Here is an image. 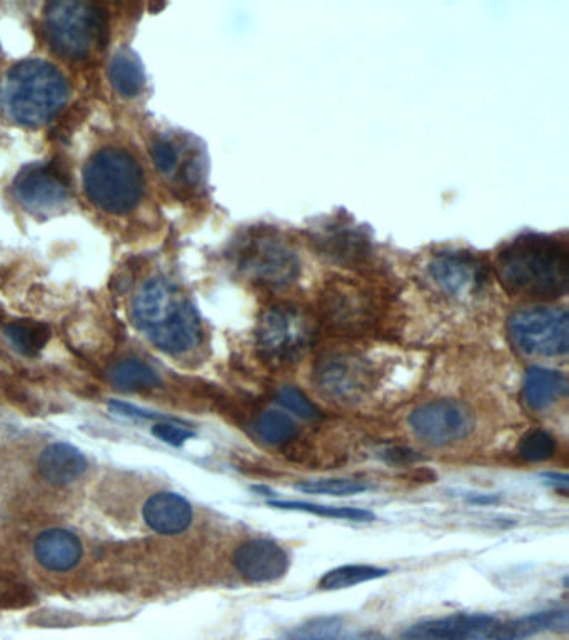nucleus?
<instances>
[{
    "instance_id": "1",
    "label": "nucleus",
    "mask_w": 569,
    "mask_h": 640,
    "mask_svg": "<svg viewBox=\"0 0 569 640\" xmlns=\"http://www.w3.org/2000/svg\"><path fill=\"white\" fill-rule=\"evenodd\" d=\"M569 250L566 240L549 235H524L504 247L496 275L509 294L551 300L568 289Z\"/></svg>"
},
{
    "instance_id": "2",
    "label": "nucleus",
    "mask_w": 569,
    "mask_h": 640,
    "mask_svg": "<svg viewBox=\"0 0 569 640\" xmlns=\"http://www.w3.org/2000/svg\"><path fill=\"white\" fill-rule=\"evenodd\" d=\"M137 329L157 349L167 354H186L202 340V325L194 305L164 279L147 282L132 304Z\"/></svg>"
},
{
    "instance_id": "3",
    "label": "nucleus",
    "mask_w": 569,
    "mask_h": 640,
    "mask_svg": "<svg viewBox=\"0 0 569 640\" xmlns=\"http://www.w3.org/2000/svg\"><path fill=\"white\" fill-rule=\"evenodd\" d=\"M69 97L61 70L44 60L14 65L0 89V105L16 124H46L64 107Z\"/></svg>"
},
{
    "instance_id": "4",
    "label": "nucleus",
    "mask_w": 569,
    "mask_h": 640,
    "mask_svg": "<svg viewBox=\"0 0 569 640\" xmlns=\"http://www.w3.org/2000/svg\"><path fill=\"white\" fill-rule=\"evenodd\" d=\"M84 187L99 209L126 214L144 194V175L132 155L124 150L104 149L87 162Z\"/></svg>"
},
{
    "instance_id": "5",
    "label": "nucleus",
    "mask_w": 569,
    "mask_h": 640,
    "mask_svg": "<svg viewBox=\"0 0 569 640\" xmlns=\"http://www.w3.org/2000/svg\"><path fill=\"white\" fill-rule=\"evenodd\" d=\"M47 42L64 59H86L106 42V12L86 2H52L44 19Z\"/></svg>"
},
{
    "instance_id": "6",
    "label": "nucleus",
    "mask_w": 569,
    "mask_h": 640,
    "mask_svg": "<svg viewBox=\"0 0 569 640\" xmlns=\"http://www.w3.org/2000/svg\"><path fill=\"white\" fill-rule=\"evenodd\" d=\"M236 264L247 279L261 285L281 287L298 279L299 259L277 230L259 227L237 244Z\"/></svg>"
},
{
    "instance_id": "7",
    "label": "nucleus",
    "mask_w": 569,
    "mask_h": 640,
    "mask_svg": "<svg viewBox=\"0 0 569 640\" xmlns=\"http://www.w3.org/2000/svg\"><path fill=\"white\" fill-rule=\"evenodd\" d=\"M313 330L306 314L291 305H274L262 314L257 327V350L274 367L298 362L311 344Z\"/></svg>"
},
{
    "instance_id": "8",
    "label": "nucleus",
    "mask_w": 569,
    "mask_h": 640,
    "mask_svg": "<svg viewBox=\"0 0 569 640\" xmlns=\"http://www.w3.org/2000/svg\"><path fill=\"white\" fill-rule=\"evenodd\" d=\"M509 337L526 355L558 357L568 352L569 319L566 310L529 307L509 317Z\"/></svg>"
},
{
    "instance_id": "9",
    "label": "nucleus",
    "mask_w": 569,
    "mask_h": 640,
    "mask_svg": "<svg viewBox=\"0 0 569 640\" xmlns=\"http://www.w3.org/2000/svg\"><path fill=\"white\" fill-rule=\"evenodd\" d=\"M409 425L418 439L434 447L454 444L468 437L474 420L466 405L454 400H434L409 415Z\"/></svg>"
},
{
    "instance_id": "10",
    "label": "nucleus",
    "mask_w": 569,
    "mask_h": 640,
    "mask_svg": "<svg viewBox=\"0 0 569 640\" xmlns=\"http://www.w3.org/2000/svg\"><path fill=\"white\" fill-rule=\"evenodd\" d=\"M321 305L328 322L358 329L373 319L378 299L376 289L368 282L339 277L326 285Z\"/></svg>"
},
{
    "instance_id": "11",
    "label": "nucleus",
    "mask_w": 569,
    "mask_h": 640,
    "mask_svg": "<svg viewBox=\"0 0 569 640\" xmlns=\"http://www.w3.org/2000/svg\"><path fill=\"white\" fill-rule=\"evenodd\" d=\"M503 620L488 614H451L411 625L404 640H499Z\"/></svg>"
},
{
    "instance_id": "12",
    "label": "nucleus",
    "mask_w": 569,
    "mask_h": 640,
    "mask_svg": "<svg viewBox=\"0 0 569 640\" xmlns=\"http://www.w3.org/2000/svg\"><path fill=\"white\" fill-rule=\"evenodd\" d=\"M429 277L444 294L468 297L478 294L488 280L483 260L466 252H443L429 262Z\"/></svg>"
},
{
    "instance_id": "13",
    "label": "nucleus",
    "mask_w": 569,
    "mask_h": 640,
    "mask_svg": "<svg viewBox=\"0 0 569 640\" xmlns=\"http://www.w3.org/2000/svg\"><path fill=\"white\" fill-rule=\"evenodd\" d=\"M14 194L24 209L32 214H56L67 204L66 180L52 167L32 165L14 180Z\"/></svg>"
},
{
    "instance_id": "14",
    "label": "nucleus",
    "mask_w": 569,
    "mask_h": 640,
    "mask_svg": "<svg viewBox=\"0 0 569 640\" xmlns=\"http://www.w3.org/2000/svg\"><path fill=\"white\" fill-rule=\"evenodd\" d=\"M311 239L321 254L339 264H363L371 255V242L366 232L344 220L314 227Z\"/></svg>"
},
{
    "instance_id": "15",
    "label": "nucleus",
    "mask_w": 569,
    "mask_h": 640,
    "mask_svg": "<svg viewBox=\"0 0 569 640\" xmlns=\"http://www.w3.org/2000/svg\"><path fill=\"white\" fill-rule=\"evenodd\" d=\"M234 565L244 579L264 584L286 575L289 557L286 550L272 540H247L234 552Z\"/></svg>"
},
{
    "instance_id": "16",
    "label": "nucleus",
    "mask_w": 569,
    "mask_h": 640,
    "mask_svg": "<svg viewBox=\"0 0 569 640\" xmlns=\"http://www.w3.org/2000/svg\"><path fill=\"white\" fill-rule=\"evenodd\" d=\"M369 367L358 357L334 355L319 365L318 377L321 389L338 397L358 394L369 382Z\"/></svg>"
},
{
    "instance_id": "17",
    "label": "nucleus",
    "mask_w": 569,
    "mask_h": 640,
    "mask_svg": "<svg viewBox=\"0 0 569 640\" xmlns=\"http://www.w3.org/2000/svg\"><path fill=\"white\" fill-rule=\"evenodd\" d=\"M144 520L159 534H181L191 525L192 507L182 495L159 492L144 505Z\"/></svg>"
},
{
    "instance_id": "18",
    "label": "nucleus",
    "mask_w": 569,
    "mask_h": 640,
    "mask_svg": "<svg viewBox=\"0 0 569 640\" xmlns=\"http://www.w3.org/2000/svg\"><path fill=\"white\" fill-rule=\"evenodd\" d=\"M39 564L54 572H66L76 567L82 557V544L69 530L51 529L42 532L34 544Z\"/></svg>"
},
{
    "instance_id": "19",
    "label": "nucleus",
    "mask_w": 569,
    "mask_h": 640,
    "mask_svg": "<svg viewBox=\"0 0 569 640\" xmlns=\"http://www.w3.org/2000/svg\"><path fill=\"white\" fill-rule=\"evenodd\" d=\"M39 472L54 485L72 484L87 469V460L74 445L59 442L44 449L39 457Z\"/></svg>"
},
{
    "instance_id": "20",
    "label": "nucleus",
    "mask_w": 569,
    "mask_h": 640,
    "mask_svg": "<svg viewBox=\"0 0 569 640\" xmlns=\"http://www.w3.org/2000/svg\"><path fill=\"white\" fill-rule=\"evenodd\" d=\"M566 389V377L558 370L531 367L524 375V400L531 409H548L566 394Z\"/></svg>"
},
{
    "instance_id": "21",
    "label": "nucleus",
    "mask_w": 569,
    "mask_h": 640,
    "mask_svg": "<svg viewBox=\"0 0 569 640\" xmlns=\"http://www.w3.org/2000/svg\"><path fill=\"white\" fill-rule=\"evenodd\" d=\"M109 77L117 92L124 97H136L146 84L141 60L131 50H119L112 57Z\"/></svg>"
},
{
    "instance_id": "22",
    "label": "nucleus",
    "mask_w": 569,
    "mask_h": 640,
    "mask_svg": "<svg viewBox=\"0 0 569 640\" xmlns=\"http://www.w3.org/2000/svg\"><path fill=\"white\" fill-rule=\"evenodd\" d=\"M389 572L376 565L368 564H349L341 565L336 569L329 570L319 580V589L323 590H341L349 589L354 585L371 582V580L386 577Z\"/></svg>"
},
{
    "instance_id": "23",
    "label": "nucleus",
    "mask_w": 569,
    "mask_h": 640,
    "mask_svg": "<svg viewBox=\"0 0 569 640\" xmlns=\"http://www.w3.org/2000/svg\"><path fill=\"white\" fill-rule=\"evenodd\" d=\"M109 379L117 389L124 392H139V390L154 389L161 385V379L149 365L139 360H126L114 365L109 372Z\"/></svg>"
},
{
    "instance_id": "24",
    "label": "nucleus",
    "mask_w": 569,
    "mask_h": 640,
    "mask_svg": "<svg viewBox=\"0 0 569 640\" xmlns=\"http://www.w3.org/2000/svg\"><path fill=\"white\" fill-rule=\"evenodd\" d=\"M6 335L21 354L34 357L46 347L51 339V330L41 322L16 320L6 325Z\"/></svg>"
},
{
    "instance_id": "25",
    "label": "nucleus",
    "mask_w": 569,
    "mask_h": 640,
    "mask_svg": "<svg viewBox=\"0 0 569 640\" xmlns=\"http://www.w3.org/2000/svg\"><path fill=\"white\" fill-rule=\"evenodd\" d=\"M267 504L274 509L298 510V512L321 515L328 519L354 520V522H369L376 519L373 512L356 509V507H333V505L308 504V502H296V500H271Z\"/></svg>"
},
{
    "instance_id": "26",
    "label": "nucleus",
    "mask_w": 569,
    "mask_h": 640,
    "mask_svg": "<svg viewBox=\"0 0 569 640\" xmlns=\"http://www.w3.org/2000/svg\"><path fill=\"white\" fill-rule=\"evenodd\" d=\"M254 430L264 442L271 445H281L298 435V425L289 415L279 410H267L257 417Z\"/></svg>"
},
{
    "instance_id": "27",
    "label": "nucleus",
    "mask_w": 569,
    "mask_h": 640,
    "mask_svg": "<svg viewBox=\"0 0 569 640\" xmlns=\"http://www.w3.org/2000/svg\"><path fill=\"white\" fill-rule=\"evenodd\" d=\"M341 617H319L291 630L282 640H339L343 635Z\"/></svg>"
},
{
    "instance_id": "28",
    "label": "nucleus",
    "mask_w": 569,
    "mask_h": 640,
    "mask_svg": "<svg viewBox=\"0 0 569 640\" xmlns=\"http://www.w3.org/2000/svg\"><path fill=\"white\" fill-rule=\"evenodd\" d=\"M296 489L304 494L336 495V497L343 495L344 497V495L363 494L371 489V485L356 479H318L298 484Z\"/></svg>"
},
{
    "instance_id": "29",
    "label": "nucleus",
    "mask_w": 569,
    "mask_h": 640,
    "mask_svg": "<svg viewBox=\"0 0 569 640\" xmlns=\"http://www.w3.org/2000/svg\"><path fill=\"white\" fill-rule=\"evenodd\" d=\"M556 452V440L546 430H531L519 444V455L528 462H543Z\"/></svg>"
},
{
    "instance_id": "30",
    "label": "nucleus",
    "mask_w": 569,
    "mask_h": 640,
    "mask_svg": "<svg viewBox=\"0 0 569 640\" xmlns=\"http://www.w3.org/2000/svg\"><path fill=\"white\" fill-rule=\"evenodd\" d=\"M277 402L288 409L289 412L298 415L304 420H314L319 417V410L316 405L296 387H282L277 392Z\"/></svg>"
},
{
    "instance_id": "31",
    "label": "nucleus",
    "mask_w": 569,
    "mask_h": 640,
    "mask_svg": "<svg viewBox=\"0 0 569 640\" xmlns=\"http://www.w3.org/2000/svg\"><path fill=\"white\" fill-rule=\"evenodd\" d=\"M152 159L156 164L157 169L161 170L162 174H172L177 167V150L172 147L169 142L159 140L156 144L152 145Z\"/></svg>"
},
{
    "instance_id": "32",
    "label": "nucleus",
    "mask_w": 569,
    "mask_h": 640,
    "mask_svg": "<svg viewBox=\"0 0 569 640\" xmlns=\"http://www.w3.org/2000/svg\"><path fill=\"white\" fill-rule=\"evenodd\" d=\"M152 434L156 435L157 439L164 440L166 444L174 445V447H181L186 440L196 435L191 429L174 424H157L152 429Z\"/></svg>"
},
{
    "instance_id": "33",
    "label": "nucleus",
    "mask_w": 569,
    "mask_h": 640,
    "mask_svg": "<svg viewBox=\"0 0 569 640\" xmlns=\"http://www.w3.org/2000/svg\"><path fill=\"white\" fill-rule=\"evenodd\" d=\"M36 602V597L31 590L14 587L0 594V609H24L27 605Z\"/></svg>"
},
{
    "instance_id": "34",
    "label": "nucleus",
    "mask_w": 569,
    "mask_h": 640,
    "mask_svg": "<svg viewBox=\"0 0 569 640\" xmlns=\"http://www.w3.org/2000/svg\"><path fill=\"white\" fill-rule=\"evenodd\" d=\"M112 409L119 410L124 415H129V417H142V419H161V415L152 414V412H147V410L139 409V407H134V405L126 404V402H119V400H111Z\"/></svg>"
}]
</instances>
